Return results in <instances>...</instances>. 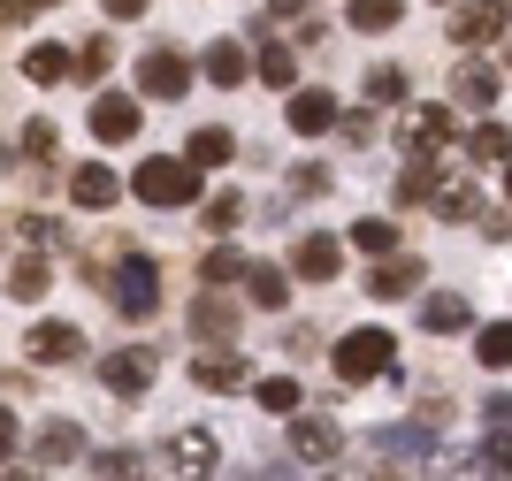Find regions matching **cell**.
Returning <instances> with one entry per match:
<instances>
[{
    "mask_svg": "<svg viewBox=\"0 0 512 481\" xmlns=\"http://www.w3.org/2000/svg\"><path fill=\"white\" fill-rule=\"evenodd\" d=\"M107 291H115V314L123 321H153L161 314V268H153V252H123L115 275H107Z\"/></svg>",
    "mask_w": 512,
    "mask_h": 481,
    "instance_id": "obj_1",
    "label": "cell"
},
{
    "mask_svg": "<svg viewBox=\"0 0 512 481\" xmlns=\"http://www.w3.org/2000/svg\"><path fill=\"white\" fill-rule=\"evenodd\" d=\"M130 191H138L146 207H192V199H199V168H192V161H169V153H153V161H138Z\"/></svg>",
    "mask_w": 512,
    "mask_h": 481,
    "instance_id": "obj_2",
    "label": "cell"
},
{
    "mask_svg": "<svg viewBox=\"0 0 512 481\" xmlns=\"http://www.w3.org/2000/svg\"><path fill=\"white\" fill-rule=\"evenodd\" d=\"M390 329H352V336H337V375L344 382H375V375H390Z\"/></svg>",
    "mask_w": 512,
    "mask_h": 481,
    "instance_id": "obj_3",
    "label": "cell"
},
{
    "mask_svg": "<svg viewBox=\"0 0 512 481\" xmlns=\"http://www.w3.org/2000/svg\"><path fill=\"white\" fill-rule=\"evenodd\" d=\"M138 92H146V100H184V92H192V62H184L176 46L138 54Z\"/></svg>",
    "mask_w": 512,
    "mask_h": 481,
    "instance_id": "obj_4",
    "label": "cell"
},
{
    "mask_svg": "<svg viewBox=\"0 0 512 481\" xmlns=\"http://www.w3.org/2000/svg\"><path fill=\"white\" fill-rule=\"evenodd\" d=\"M153 375H161V352H146V344H130V352H107V359H100V382L115 390V398H146Z\"/></svg>",
    "mask_w": 512,
    "mask_h": 481,
    "instance_id": "obj_5",
    "label": "cell"
},
{
    "mask_svg": "<svg viewBox=\"0 0 512 481\" xmlns=\"http://www.w3.org/2000/svg\"><path fill=\"white\" fill-rule=\"evenodd\" d=\"M214 466H222L214 428H176V436H169V474H176V481H207Z\"/></svg>",
    "mask_w": 512,
    "mask_h": 481,
    "instance_id": "obj_6",
    "label": "cell"
},
{
    "mask_svg": "<svg viewBox=\"0 0 512 481\" xmlns=\"http://www.w3.org/2000/svg\"><path fill=\"white\" fill-rule=\"evenodd\" d=\"M92 138H100V146H123V138H138V100H130V92H100V100H92Z\"/></svg>",
    "mask_w": 512,
    "mask_h": 481,
    "instance_id": "obj_7",
    "label": "cell"
},
{
    "mask_svg": "<svg viewBox=\"0 0 512 481\" xmlns=\"http://www.w3.org/2000/svg\"><path fill=\"white\" fill-rule=\"evenodd\" d=\"M398 146H406L413 161H421V153H444V146H451V107H406Z\"/></svg>",
    "mask_w": 512,
    "mask_h": 481,
    "instance_id": "obj_8",
    "label": "cell"
},
{
    "mask_svg": "<svg viewBox=\"0 0 512 481\" xmlns=\"http://www.w3.org/2000/svg\"><path fill=\"white\" fill-rule=\"evenodd\" d=\"M77 352H85V336L69 329V321H39V329L23 336V359H31V367H69Z\"/></svg>",
    "mask_w": 512,
    "mask_h": 481,
    "instance_id": "obj_9",
    "label": "cell"
},
{
    "mask_svg": "<svg viewBox=\"0 0 512 481\" xmlns=\"http://www.w3.org/2000/svg\"><path fill=\"white\" fill-rule=\"evenodd\" d=\"M291 451L314 459V466H329V459H344V428L329 413H306V420H291Z\"/></svg>",
    "mask_w": 512,
    "mask_h": 481,
    "instance_id": "obj_10",
    "label": "cell"
},
{
    "mask_svg": "<svg viewBox=\"0 0 512 481\" xmlns=\"http://www.w3.org/2000/svg\"><path fill=\"white\" fill-rule=\"evenodd\" d=\"M428 214H444V222H474V214H482V184H474V176H459V168H451V176H436Z\"/></svg>",
    "mask_w": 512,
    "mask_h": 481,
    "instance_id": "obj_11",
    "label": "cell"
},
{
    "mask_svg": "<svg viewBox=\"0 0 512 481\" xmlns=\"http://www.w3.org/2000/svg\"><path fill=\"white\" fill-rule=\"evenodd\" d=\"M497 31H505V8H497V0H459V8H451V39L459 46H490Z\"/></svg>",
    "mask_w": 512,
    "mask_h": 481,
    "instance_id": "obj_12",
    "label": "cell"
},
{
    "mask_svg": "<svg viewBox=\"0 0 512 481\" xmlns=\"http://www.w3.org/2000/svg\"><path fill=\"white\" fill-rule=\"evenodd\" d=\"M291 268L306 275V283H337V268H344V245L337 237H299V245H291Z\"/></svg>",
    "mask_w": 512,
    "mask_h": 481,
    "instance_id": "obj_13",
    "label": "cell"
},
{
    "mask_svg": "<svg viewBox=\"0 0 512 481\" xmlns=\"http://www.w3.org/2000/svg\"><path fill=\"white\" fill-rule=\"evenodd\" d=\"M283 123L299 130V138H321V130H337V100L321 92V84H306V92H291V115Z\"/></svg>",
    "mask_w": 512,
    "mask_h": 481,
    "instance_id": "obj_14",
    "label": "cell"
},
{
    "mask_svg": "<svg viewBox=\"0 0 512 481\" xmlns=\"http://www.w3.org/2000/svg\"><path fill=\"white\" fill-rule=\"evenodd\" d=\"M115 191H123V184H115V168H107V161H85L77 176H69V199H77V207H115Z\"/></svg>",
    "mask_w": 512,
    "mask_h": 481,
    "instance_id": "obj_15",
    "label": "cell"
},
{
    "mask_svg": "<svg viewBox=\"0 0 512 481\" xmlns=\"http://www.w3.org/2000/svg\"><path fill=\"white\" fill-rule=\"evenodd\" d=\"M69 459H85L77 420H46V428H39V466H69Z\"/></svg>",
    "mask_w": 512,
    "mask_h": 481,
    "instance_id": "obj_16",
    "label": "cell"
},
{
    "mask_svg": "<svg viewBox=\"0 0 512 481\" xmlns=\"http://www.w3.org/2000/svg\"><path fill=\"white\" fill-rule=\"evenodd\" d=\"M467 298H459V291H436V298H428V306H421V329L428 336H459V329H467Z\"/></svg>",
    "mask_w": 512,
    "mask_h": 481,
    "instance_id": "obj_17",
    "label": "cell"
},
{
    "mask_svg": "<svg viewBox=\"0 0 512 481\" xmlns=\"http://www.w3.org/2000/svg\"><path fill=\"white\" fill-rule=\"evenodd\" d=\"M451 92H459V107H490L497 100V69L490 62H459L451 69Z\"/></svg>",
    "mask_w": 512,
    "mask_h": 481,
    "instance_id": "obj_18",
    "label": "cell"
},
{
    "mask_svg": "<svg viewBox=\"0 0 512 481\" xmlns=\"http://www.w3.org/2000/svg\"><path fill=\"white\" fill-rule=\"evenodd\" d=\"M192 382L222 398V390H237V382H245V359H237V352H207V359L192 367Z\"/></svg>",
    "mask_w": 512,
    "mask_h": 481,
    "instance_id": "obj_19",
    "label": "cell"
},
{
    "mask_svg": "<svg viewBox=\"0 0 512 481\" xmlns=\"http://www.w3.org/2000/svg\"><path fill=\"white\" fill-rule=\"evenodd\" d=\"M245 69H253V62H245V46H237V39H214L207 46V84L230 92V84H245Z\"/></svg>",
    "mask_w": 512,
    "mask_h": 481,
    "instance_id": "obj_20",
    "label": "cell"
},
{
    "mask_svg": "<svg viewBox=\"0 0 512 481\" xmlns=\"http://www.w3.org/2000/svg\"><path fill=\"white\" fill-rule=\"evenodd\" d=\"M230 153H237V138H230V130H192V146H184V161H192V168H222V161H230Z\"/></svg>",
    "mask_w": 512,
    "mask_h": 481,
    "instance_id": "obj_21",
    "label": "cell"
},
{
    "mask_svg": "<svg viewBox=\"0 0 512 481\" xmlns=\"http://www.w3.org/2000/svg\"><path fill=\"white\" fill-rule=\"evenodd\" d=\"M69 62H77L69 46H31V54H23V77H31V84H62Z\"/></svg>",
    "mask_w": 512,
    "mask_h": 481,
    "instance_id": "obj_22",
    "label": "cell"
},
{
    "mask_svg": "<svg viewBox=\"0 0 512 481\" xmlns=\"http://www.w3.org/2000/svg\"><path fill=\"white\" fill-rule=\"evenodd\" d=\"M46 275H54V252H23L16 268H8V291H16V298H39Z\"/></svg>",
    "mask_w": 512,
    "mask_h": 481,
    "instance_id": "obj_23",
    "label": "cell"
},
{
    "mask_svg": "<svg viewBox=\"0 0 512 481\" xmlns=\"http://www.w3.org/2000/svg\"><path fill=\"white\" fill-rule=\"evenodd\" d=\"M467 161H474V168H482V161H512L505 123H474V130H467Z\"/></svg>",
    "mask_w": 512,
    "mask_h": 481,
    "instance_id": "obj_24",
    "label": "cell"
},
{
    "mask_svg": "<svg viewBox=\"0 0 512 481\" xmlns=\"http://www.w3.org/2000/svg\"><path fill=\"white\" fill-rule=\"evenodd\" d=\"M406 0H352V31H398Z\"/></svg>",
    "mask_w": 512,
    "mask_h": 481,
    "instance_id": "obj_25",
    "label": "cell"
},
{
    "mask_svg": "<svg viewBox=\"0 0 512 481\" xmlns=\"http://www.w3.org/2000/svg\"><path fill=\"white\" fill-rule=\"evenodd\" d=\"M192 336H237V306L230 298H199L192 306Z\"/></svg>",
    "mask_w": 512,
    "mask_h": 481,
    "instance_id": "obj_26",
    "label": "cell"
},
{
    "mask_svg": "<svg viewBox=\"0 0 512 481\" xmlns=\"http://www.w3.org/2000/svg\"><path fill=\"white\" fill-rule=\"evenodd\" d=\"M199 275H207L214 291H222V283H237V275H245V252H237V245H214L207 260H199Z\"/></svg>",
    "mask_w": 512,
    "mask_h": 481,
    "instance_id": "obj_27",
    "label": "cell"
},
{
    "mask_svg": "<svg viewBox=\"0 0 512 481\" xmlns=\"http://www.w3.org/2000/svg\"><path fill=\"white\" fill-rule=\"evenodd\" d=\"M245 291H253V306H283L291 283H283V268H245Z\"/></svg>",
    "mask_w": 512,
    "mask_h": 481,
    "instance_id": "obj_28",
    "label": "cell"
},
{
    "mask_svg": "<svg viewBox=\"0 0 512 481\" xmlns=\"http://www.w3.org/2000/svg\"><path fill=\"white\" fill-rule=\"evenodd\" d=\"M474 352H482V367H512V321H490L474 336Z\"/></svg>",
    "mask_w": 512,
    "mask_h": 481,
    "instance_id": "obj_29",
    "label": "cell"
},
{
    "mask_svg": "<svg viewBox=\"0 0 512 481\" xmlns=\"http://www.w3.org/2000/svg\"><path fill=\"white\" fill-rule=\"evenodd\" d=\"M107 69H115V39H92L85 54H77V62H69V77H85V84H100Z\"/></svg>",
    "mask_w": 512,
    "mask_h": 481,
    "instance_id": "obj_30",
    "label": "cell"
},
{
    "mask_svg": "<svg viewBox=\"0 0 512 481\" xmlns=\"http://www.w3.org/2000/svg\"><path fill=\"white\" fill-rule=\"evenodd\" d=\"M260 77L283 84V92H299V54H291V46H268V54H260Z\"/></svg>",
    "mask_w": 512,
    "mask_h": 481,
    "instance_id": "obj_31",
    "label": "cell"
},
{
    "mask_svg": "<svg viewBox=\"0 0 512 481\" xmlns=\"http://www.w3.org/2000/svg\"><path fill=\"white\" fill-rule=\"evenodd\" d=\"M375 291H383V298H406V291H421V268H413V260H383Z\"/></svg>",
    "mask_w": 512,
    "mask_h": 481,
    "instance_id": "obj_32",
    "label": "cell"
},
{
    "mask_svg": "<svg viewBox=\"0 0 512 481\" xmlns=\"http://www.w3.org/2000/svg\"><path fill=\"white\" fill-rule=\"evenodd\" d=\"M352 245H360L367 260H390V252H398V230H390V222H360V230H352Z\"/></svg>",
    "mask_w": 512,
    "mask_h": 481,
    "instance_id": "obj_33",
    "label": "cell"
},
{
    "mask_svg": "<svg viewBox=\"0 0 512 481\" xmlns=\"http://www.w3.org/2000/svg\"><path fill=\"white\" fill-rule=\"evenodd\" d=\"M92 474H100V481H146V466H138V451H100Z\"/></svg>",
    "mask_w": 512,
    "mask_h": 481,
    "instance_id": "obj_34",
    "label": "cell"
},
{
    "mask_svg": "<svg viewBox=\"0 0 512 481\" xmlns=\"http://www.w3.org/2000/svg\"><path fill=\"white\" fill-rule=\"evenodd\" d=\"M253 398L268 405V413H299V382H291V375H268V382L253 390Z\"/></svg>",
    "mask_w": 512,
    "mask_h": 481,
    "instance_id": "obj_35",
    "label": "cell"
},
{
    "mask_svg": "<svg viewBox=\"0 0 512 481\" xmlns=\"http://www.w3.org/2000/svg\"><path fill=\"white\" fill-rule=\"evenodd\" d=\"M428 191H436V168L413 161L406 176H398V207H428Z\"/></svg>",
    "mask_w": 512,
    "mask_h": 481,
    "instance_id": "obj_36",
    "label": "cell"
},
{
    "mask_svg": "<svg viewBox=\"0 0 512 481\" xmlns=\"http://www.w3.org/2000/svg\"><path fill=\"white\" fill-rule=\"evenodd\" d=\"M367 100H406V69H398V62H375V77H367Z\"/></svg>",
    "mask_w": 512,
    "mask_h": 481,
    "instance_id": "obj_37",
    "label": "cell"
},
{
    "mask_svg": "<svg viewBox=\"0 0 512 481\" xmlns=\"http://www.w3.org/2000/svg\"><path fill=\"white\" fill-rule=\"evenodd\" d=\"M23 153H31V161H54V153H62L54 123H23Z\"/></svg>",
    "mask_w": 512,
    "mask_h": 481,
    "instance_id": "obj_38",
    "label": "cell"
},
{
    "mask_svg": "<svg viewBox=\"0 0 512 481\" xmlns=\"http://www.w3.org/2000/svg\"><path fill=\"white\" fill-rule=\"evenodd\" d=\"M237 222H245V199H237V191L207 199V230H237Z\"/></svg>",
    "mask_w": 512,
    "mask_h": 481,
    "instance_id": "obj_39",
    "label": "cell"
},
{
    "mask_svg": "<svg viewBox=\"0 0 512 481\" xmlns=\"http://www.w3.org/2000/svg\"><path fill=\"white\" fill-rule=\"evenodd\" d=\"M482 474H512V428H497V436L482 443Z\"/></svg>",
    "mask_w": 512,
    "mask_h": 481,
    "instance_id": "obj_40",
    "label": "cell"
},
{
    "mask_svg": "<svg viewBox=\"0 0 512 481\" xmlns=\"http://www.w3.org/2000/svg\"><path fill=\"white\" fill-rule=\"evenodd\" d=\"M321 191H329V168H291V199H321Z\"/></svg>",
    "mask_w": 512,
    "mask_h": 481,
    "instance_id": "obj_41",
    "label": "cell"
},
{
    "mask_svg": "<svg viewBox=\"0 0 512 481\" xmlns=\"http://www.w3.org/2000/svg\"><path fill=\"white\" fill-rule=\"evenodd\" d=\"M337 130H344V146H375V115H337Z\"/></svg>",
    "mask_w": 512,
    "mask_h": 481,
    "instance_id": "obj_42",
    "label": "cell"
},
{
    "mask_svg": "<svg viewBox=\"0 0 512 481\" xmlns=\"http://www.w3.org/2000/svg\"><path fill=\"white\" fill-rule=\"evenodd\" d=\"M436 481H490L482 459H436Z\"/></svg>",
    "mask_w": 512,
    "mask_h": 481,
    "instance_id": "obj_43",
    "label": "cell"
},
{
    "mask_svg": "<svg viewBox=\"0 0 512 481\" xmlns=\"http://www.w3.org/2000/svg\"><path fill=\"white\" fill-rule=\"evenodd\" d=\"M39 8H46V0H0V23H31Z\"/></svg>",
    "mask_w": 512,
    "mask_h": 481,
    "instance_id": "obj_44",
    "label": "cell"
},
{
    "mask_svg": "<svg viewBox=\"0 0 512 481\" xmlns=\"http://www.w3.org/2000/svg\"><path fill=\"white\" fill-rule=\"evenodd\" d=\"M100 8H107V16H115V23H130V16H146V0H100Z\"/></svg>",
    "mask_w": 512,
    "mask_h": 481,
    "instance_id": "obj_45",
    "label": "cell"
},
{
    "mask_svg": "<svg viewBox=\"0 0 512 481\" xmlns=\"http://www.w3.org/2000/svg\"><path fill=\"white\" fill-rule=\"evenodd\" d=\"M8 443H16V413H0V459H8Z\"/></svg>",
    "mask_w": 512,
    "mask_h": 481,
    "instance_id": "obj_46",
    "label": "cell"
},
{
    "mask_svg": "<svg viewBox=\"0 0 512 481\" xmlns=\"http://www.w3.org/2000/svg\"><path fill=\"white\" fill-rule=\"evenodd\" d=\"M0 481H39V474H31V466H0Z\"/></svg>",
    "mask_w": 512,
    "mask_h": 481,
    "instance_id": "obj_47",
    "label": "cell"
},
{
    "mask_svg": "<svg viewBox=\"0 0 512 481\" xmlns=\"http://www.w3.org/2000/svg\"><path fill=\"white\" fill-rule=\"evenodd\" d=\"M268 8H276V16H299V8H306V0H268Z\"/></svg>",
    "mask_w": 512,
    "mask_h": 481,
    "instance_id": "obj_48",
    "label": "cell"
},
{
    "mask_svg": "<svg viewBox=\"0 0 512 481\" xmlns=\"http://www.w3.org/2000/svg\"><path fill=\"white\" fill-rule=\"evenodd\" d=\"M505 16H512V0H505Z\"/></svg>",
    "mask_w": 512,
    "mask_h": 481,
    "instance_id": "obj_49",
    "label": "cell"
},
{
    "mask_svg": "<svg viewBox=\"0 0 512 481\" xmlns=\"http://www.w3.org/2000/svg\"><path fill=\"white\" fill-rule=\"evenodd\" d=\"M321 481H337V474H321Z\"/></svg>",
    "mask_w": 512,
    "mask_h": 481,
    "instance_id": "obj_50",
    "label": "cell"
},
{
    "mask_svg": "<svg viewBox=\"0 0 512 481\" xmlns=\"http://www.w3.org/2000/svg\"><path fill=\"white\" fill-rule=\"evenodd\" d=\"M505 191H512V176H505Z\"/></svg>",
    "mask_w": 512,
    "mask_h": 481,
    "instance_id": "obj_51",
    "label": "cell"
}]
</instances>
